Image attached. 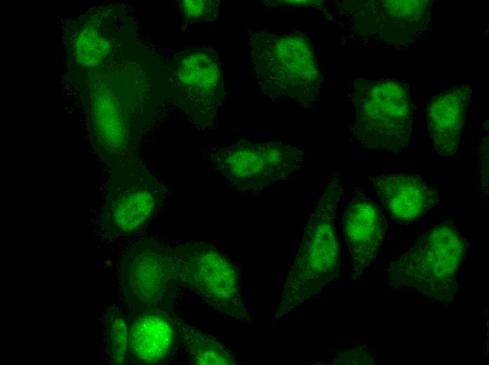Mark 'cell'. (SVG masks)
Here are the masks:
<instances>
[{"mask_svg":"<svg viewBox=\"0 0 489 365\" xmlns=\"http://www.w3.org/2000/svg\"><path fill=\"white\" fill-rule=\"evenodd\" d=\"M343 193L342 179L337 174L327 182L317 199L285 277L274 321L320 293L337 278L340 252L335 220Z\"/></svg>","mask_w":489,"mask_h":365,"instance_id":"obj_1","label":"cell"},{"mask_svg":"<svg viewBox=\"0 0 489 365\" xmlns=\"http://www.w3.org/2000/svg\"><path fill=\"white\" fill-rule=\"evenodd\" d=\"M469 244L450 223L437 225L388 267L389 284L428 299L448 302L456 296Z\"/></svg>","mask_w":489,"mask_h":365,"instance_id":"obj_2","label":"cell"},{"mask_svg":"<svg viewBox=\"0 0 489 365\" xmlns=\"http://www.w3.org/2000/svg\"><path fill=\"white\" fill-rule=\"evenodd\" d=\"M249 38L254 72L264 94L301 105L316 100L321 74L313 46L305 34L251 31Z\"/></svg>","mask_w":489,"mask_h":365,"instance_id":"obj_3","label":"cell"},{"mask_svg":"<svg viewBox=\"0 0 489 365\" xmlns=\"http://www.w3.org/2000/svg\"><path fill=\"white\" fill-rule=\"evenodd\" d=\"M349 100L351 133L363 147L394 154L408 149L412 107L406 85L392 79H358L350 88Z\"/></svg>","mask_w":489,"mask_h":365,"instance_id":"obj_4","label":"cell"},{"mask_svg":"<svg viewBox=\"0 0 489 365\" xmlns=\"http://www.w3.org/2000/svg\"><path fill=\"white\" fill-rule=\"evenodd\" d=\"M178 283L226 316L252 321L234 264L211 244L188 242L172 248Z\"/></svg>","mask_w":489,"mask_h":365,"instance_id":"obj_5","label":"cell"},{"mask_svg":"<svg viewBox=\"0 0 489 365\" xmlns=\"http://www.w3.org/2000/svg\"><path fill=\"white\" fill-rule=\"evenodd\" d=\"M100 223L112 238L131 236L152 218L167 195V189L136 158L109 171Z\"/></svg>","mask_w":489,"mask_h":365,"instance_id":"obj_6","label":"cell"},{"mask_svg":"<svg viewBox=\"0 0 489 365\" xmlns=\"http://www.w3.org/2000/svg\"><path fill=\"white\" fill-rule=\"evenodd\" d=\"M119 277L129 314L173 312L179 283L172 248L150 238L135 243L121 258Z\"/></svg>","mask_w":489,"mask_h":365,"instance_id":"obj_7","label":"cell"},{"mask_svg":"<svg viewBox=\"0 0 489 365\" xmlns=\"http://www.w3.org/2000/svg\"><path fill=\"white\" fill-rule=\"evenodd\" d=\"M209 156L214 168L232 187L242 192H258L298 171L304 153L282 142L240 140L213 150Z\"/></svg>","mask_w":489,"mask_h":365,"instance_id":"obj_8","label":"cell"},{"mask_svg":"<svg viewBox=\"0 0 489 365\" xmlns=\"http://www.w3.org/2000/svg\"><path fill=\"white\" fill-rule=\"evenodd\" d=\"M169 73L178 107L197 128L211 127L226 94L217 53L207 47L178 51Z\"/></svg>","mask_w":489,"mask_h":365,"instance_id":"obj_9","label":"cell"},{"mask_svg":"<svg viewBox=\"0 0 489 365\" xmlns=\"http://www.w3.org/2000/svg\"><path fill=\"white\" fill-rule=\"evenodd\" d=\"M341 227L350 260V279H357L378 256L387 232L379 204L360 189L348 199Z\"/></svg>","mask_w":489,"mask_h":365,"instance_id":"obj_10","label":"cell"},{"mask_svg":"<svg viewBox=\"0 0 489 365\" xmlns=\"http://www.w3.org/2000/svg\"><path fill=\"white\" fill-rule=\"evenodd\" d=\"M351 15L360 32L407 43L422 32L429 19L430 1H360Z\"/></svg>","mask_w":489,"mask_h":365,"instance_id":"obj_11","label":"cell"},{"mask_svg":"<svg viewBox=\"0 0 489 365\" xmlns=\"http://www.w3.org/2000/svg\"><path fill=\"white\" fill-rule=\"evenodd\" d=\"M369 180L389 215L401 224L419 220L441 199L434 187L415 174L383 173Z\"/></svg>","mask_w":489,"mask_h":365,"instance_id":"obj_12","label":"cell"},{"mask_svg":"<svg viewBox=\"0 0 489 365\" xmlns=\"http://www.w3.org/2000/svg\"><path fill=\"white\" fill-rule=\"evenodd\" d=\"M128 362L162 364L171 358L181 338L178 319L173 312L151 310L129 314Z\"/></svg>","mask_w":489,"mask_h":365,"instance_id":"obj_13","label":"cell"},{"mask_svg":"<svg viewBox=\"0 0 489 365\" xmlns=\"http://www.w3.org/2000/svg\"><path fill=\"white\" fill-rule=\"evenodd\" d=\"M471 88L456 86L429 101L426 120L433 148L441 157L456 154L466 120Z\"/></svg>","mask_w":489,"mask_h":365,"instance_id":"obj_14","label":"cell"},{"mask_svg":"<svg viewBox=\"0 0 489 365\" xmlns=\"http://www.w3.org/2000/svg\"><path fill=\"white\" fill-rule=\"evenodd\" d=\"M183 340L191 364L233 365L237 361L234 354L215 337L178 319Z\"/></svg>","mask_w":489,"mask_h":365,"instance_id":"obj_15","label":"cell"},{"mask_svg":"<svg viewBox=\"0 0 489 365\" xmlns=\"http://www.w3.org/2000/svg\"><path fill=\"white\" fill-rule=\"evenodd\" d=\"M129 321L118 307L110 306L104 317V350L108 361L124 364L129 360Z\"/></svg>","mask_w":489,"mask_h":365,"instance_id":"obj_16","label":"cell"},{"mask_svg":"<svg viewBox=\"0 0 489 365\" xmlns=\"http://www.w3.org/2000/svg\"><path fill=\"white\" fill-rule=\"evenodd\" d=\"M178 9L183 18L191 22L214 21L219 13V1L212 0H182Z\"/></svg>","mask_w":489,"mask_h":365,"instance_id":"obj_17","label":"cell"},{"mask_svg":"<svg viewBox=\"0 0 489 365\" xmlns=\"http://www.w3.org/2000/svg\"><path fill=\"white\" fill-rule=\"evenodd\" d=\"M479 194H488V138L485 137L479 149Z\"/></svg>","mask_w":489,"mask_h":365,"instance_id":"obj_18","label":"cell"},{"mask_svg":"<svg viewBox=\"0 0 489 365\" xmlns=\"http://www.w3.org/2000/svg\"><path fill=\"white\" fill-rule=\"evenodd\" d=\"M373 361L365 350L353 349L339 354L333 360L334 364H373Z\"/></svg>","mask_w":489,"mask_h":365,"instance_id":"obj_19","label":"cell"}]
</instances>
